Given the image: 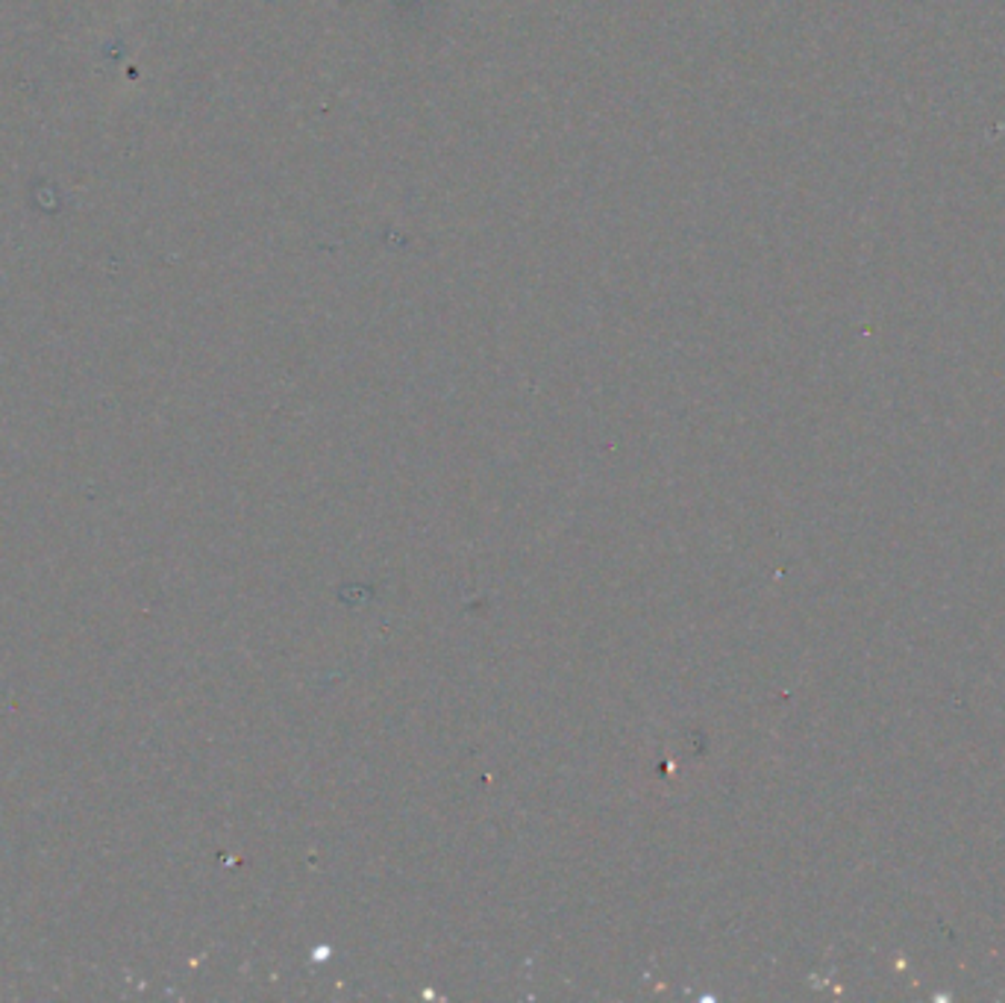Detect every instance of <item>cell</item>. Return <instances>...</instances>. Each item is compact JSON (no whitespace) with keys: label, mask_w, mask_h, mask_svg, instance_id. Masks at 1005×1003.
Returning a JSON list of instances; mask_svg holds the SVG:
<instances>
[]
</instances>
